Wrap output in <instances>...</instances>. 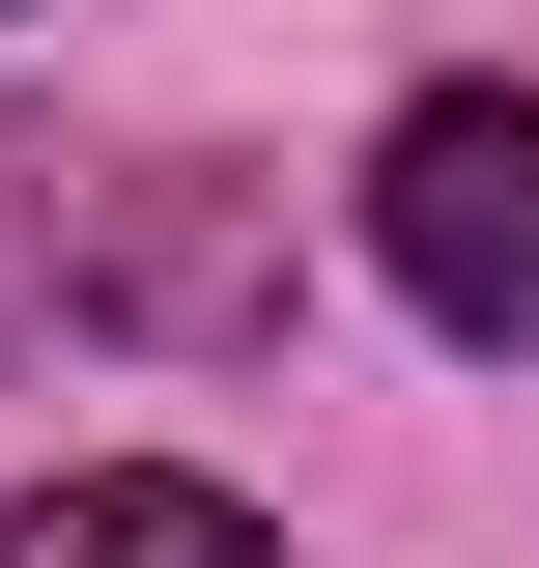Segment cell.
I'll return each mask as SVG.
<instances>
[{
	"label": "cell",
	"instance_id": "obj_1",
	"mask_svg": "<svg viewBox=\"0 0 539 568\" xmlns=\"http://www.w3.org/2000/svg\"><path fill=\"white\" fill-rule=\"evenodd\" d=\"M369 256H398L426 342L539 369V85H398V142H369Z\"/></svg>",
	"mask_w": 539,
	"mask_h": 568
},
{
	"label": "cell",
	"instance_id": "obj_2",
	"mask_svg": "<svg viewBox=\"0 0 539 568\" xmlns=\"http://www.w3.org/2000/svg\"><path fill=\"white\" fill-rule=\"evenodd\" d=\"M58 342H284V200L256 171H85Z\"/></svg>",
	"mask_w": 539,
	"mask_h": 568
},
{
	"label": "cell",
	"instance_id": "obj_3",
	"mask_svg": "<svg viewBox=\"0 0 539 568\" xmlns=\"http://www.w3.org/2000/svg\"><path fill=\"white\" fill-rule=\"evenodd\" d=\"M0 568H284V540L200 484V455H85V484H29V511H0Z\"/></svg>",
	"mask_w": 539,
	"mask_h": 568
},
{
	"label": "cell",
	"instance_id": "obj_4",
	"mask_svg": "<svg viewBox=\"0 0 539 568\" xmlns=\"http://www.w3.org/2000/svg\"><path fill=\"white\" fill-rule=\"evenodd\" d=\"M58 227H85V171H58V142H0V342H58Z\"/></svg>",
	"mask_w": 539,
	"mask_h": 568
},
{
	"label": "cell",
	"instance_id": "obj_5",
	"mask_svg": "<svg viewBox=\"0 0 539 568\" xmlns=\"http://www.w3.org/2000/svg\"><path fill=\"white\" fill-rule=\"evenodd\" d=\"M0 29H29V0H0Z\"/></svg>",
	"mask_w": 539,
	"mask_h": 568
}]
</instances>
